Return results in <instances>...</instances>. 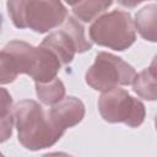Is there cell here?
Returning a JSON list of instances; mask_svg holds the SVG:
<instances>
[{
  "mask_svg": "<svg viewBox=\"0 0 157 157\" xmlns=\"http://www.w3.org/2000/svg\"><path fill=\"white\" fill-rule=\"evenodd\" d=\"M13 119L18 141L32 151L53 146L65 131L53 121L48 110L32 99H23L16 104Z\"/></svg>",
  "mask_w": 157,
  "mask_h": 157,
  "instance_id": "1",
  "label": "cell"
},
{
  "mask_svg": "<svg viewBox=\"0 0 157 157\" xmlns=\"http://www.w3.org/2000/svg\"><path fill=\"white\" fill-rule=\"evenodd\" d=\"M7 11L17 28L45 33L60 26L67 11L60 0H7Z\"/></svg>",
  "mask_w": 157,
  "mask_h": 157,
  "instance_id": "2",
  "label": "cell"
},
{
  "mask_svg": "<svg viewBox=\"0 0 157 157\" xmlns=\"http://www.w3.org/2000/svg\"><path fill=\"white\" fill-rule=\"evenodd\" d=\"M4 49L13 56L18 74H27L36 82L50 81L60 70L56 56L42 45L33 47L22 40H11Z\"/></svg>",
  "mask_w": 157,
  "mask_h": 157,
  "instance_id": "3",
  "label": "cell"
},
{
  "mask_svg": "<svg viewBox=\"0 0 157 157\" xmlns=\"http://www.w3.org/2000/svg\"><path fill=\"white\" fill-rule=\"evenodd\" d=\"M91 42L113 50H125L136 39L135 25L129 12L114 10L98 18L90 27Z\"/></svg>",
  "mask_w": 157,
  "mask_h": 157,
  "instance_id": "4",
  "label": "cell"
},
{
  "mask_svg": "<svg viewBox=\"0 0 157 157\" xmlns=\"http://www.w3.org/2000/svg\"><path fill=\"white\" fill-rule=\"evenodd\" d=\"M136 72L131 65L110 53L99 52L86 72V82L96 91H109L118 86L130 85Z\"/></svg>",
  "mask_w": 157,
  "mask_h": 157,
  "instance_id": "5",
  "label": "cell"
},
{
  "mask_svg": "<svg viewBox=\"0 0 157 157\" xmlns=\"http://www.w3.org/2000/svg\"><path fill=\"white\" fill-rule=\"evenodd\" d=\"M61 25L63 27L45 37L40 45L52 52L60 65H67L72 61L75 53L90 50L92 42L86 38L82 25L74 16H67Z\"/></svg>",
  "mask_w": 157,
  "mask_h": 157,
  "instance_id": "6",
  "label": "cell"
},
{
  "mask_svg": "<svg viewBox=\"0 0 157 157\" xmlns=\"http://www.w3.org/2000/svg\"><path fill=\"white\" fill-rule=\"evenodd\" d=\"M98 109L105 121L124 123L130 128L141 125L145 119V105L118 87L102 93L98 99Z\"/></svg>",
  "mask_w": 157,
  "mask_h": 157,
  "instance_id": "7",
  "label": "cell"
},
{
  "mask_svg": "<svg viewBox=\"0 0 157 157\" xmlns=\"http://www.w3.org/2000/svg\"><path fill=\"white\" fill-rule=\"evenodd\" d=\"M48 113L59 128L66 130L67 128L75 126L83 119L85 105L76 97H64L58 103L53 104Z\"/></svg>",
  "mask_w": 157,
  "mask_h": 157,
  "instance_id": "8",
  "label": "cell"
},
{
  "mask_svg": "<svg viewBox=\"0 0 157 157\" xmlns=\"http://www.w3.org/2000/svg\"><path fill=\"white\" fill-rule=\"evenodd\" d=\"M134 91L145 99H156V61L153 60L151 66L142 70L139 75H135L132 80Z\"/></svg>",
  "mask_w": 157,
  "mask_h": 157,
  "instance_id": "9",
  "label": "cell"
},
{
  "mask_svg": "<svg viewBox=\"0 0 157 157\" xmlns=\"http://www.w3.org/2000/svg\"><path fill=\"white\" fill-rule=\"evenodd\" d=\"M156 18H157V7L155 4L145 6L135 16L134 25L137 28L139 33L146 40L156 42V28H157Z\"/></svg>",
  "mask_w": 157,
  "mask_h": 157,
  "instance_id": "10",
  "label": "cell"
},
{
  "mask_svg": "<svg viewBox=\"0 0 157 157\" xmlns=\"http://www.w3.org/2000/svg\"><path fill=\"white\" fill-rule=\"evenodd\" d=\"M112 4L113 0H81L77 5L72 6V11L78 20L91 22L104 12Z\"/></svg>",
  "mask_w": 157,
  "mask_h": 157,
  "instance_id": "11",
  "label": "cell"
},
{
  "mask_svg": "<svg viewBox=\"0 0 157 157\" xmlns=\"http://www.w3.org/2000/svg\"><path fill=\"white\" fill-rule=\"evenodd\" d=\"M36 91L39 101L47 105L58 103L65 96V87L56 77L47 82H36Z\"/></svg>",
  "mask_w": 157,
  "mask_h": 157,
  "instance_id": "12",
  "label": "cell"
},
{
  "mask_svg": "<svg viewBox=\"0 0 157 157\" xmlns=\"http://www.w3.org/2000/svg\"><path fill=\"white\" fill-rule=\"evenodd\" d=\"M18 76L13 56L5 49L0 50V83H10Z\"/></svg>",
  "mask_w": 157,
  "mask_h": 157,
  "instance_id": "13",
  "label": "cell"
},
{
  "mask_svg": "<svg viewBox=\"0 0 157 157\" xmlns=\"http://www.w3.org/2000/svg\"><path fill=\"white\" fill-rule=\"evenodd\" d=\"M12 115V98L7 90L0 87V119Z\"/></svg>",
  "mask_w": 157,
  "mask_h": 157,
  "instance_id": "14",
  "label": "cell"
},
{
  "mask_svg": "<svg viewBox=\"0 0 157 157\" xmlns=\"http://www.w3.org/2000/svg\"><path fill=\"white\" fill-rule=\"evenodd\" d=\"M12 125H13V114L0 119V142L6 141L12 134Z\"/></svg>",
  "mask_w": 157,
  "mask_h": 157,
  "instance_id": "15",
  "label": "cell"
},
{
  "mask_svg": "<svg viewBox=\"0 0 157 157\" xmlns=\"http://www.w3.org/2000/svg\"><path fill=\"white\" fill-rule=\"evenodd\" d=\"M120 5H123V6H125V7H135V6H137L139 4H141V2H144L145 0H117Z\"/></svg>",
  "mask_w": 157,
  "mask_h": 157,
  "instance_id": "16",
  "label": "cell"
},
{
  "mask_svg": "<svg viewBox=\"0 0 157 157\" xmlns=\"http://www.w3.org/2000/svg\"><path fill=\"white\" fill-rule=\"evenodd\" d=\"M65 1H66L69 5H71V6H75V5H77V4L81 1V0H65Z\"/></svg>",
  "mask_w": 157,
  "mask_h": 157,
  "instance_id": "17",
  "label": "cell"
},
{
  "mask_svg": "<svg viewBox=\"0 0 157 157\" xmlns=\"http://www.w3.org/2000/svg\"><path fill=\"white\" fill-rule=\"evenodd\" d=\"M0 23H1V16H0Z\"/></svg>",
  "mask_w": 157,
  "mask_h": 157,
  "instance_id": "18",
  "label": "cell"
}]
</instances>
